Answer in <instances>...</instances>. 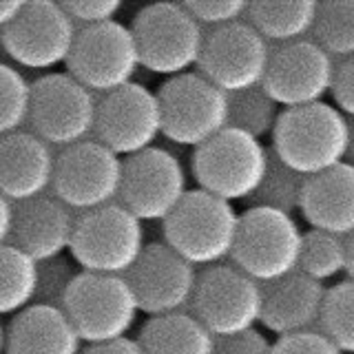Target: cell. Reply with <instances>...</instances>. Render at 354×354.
I'll list each match as a JSON object with an SVG mask.
<instances>
[{"instance_id":"6da1fadb","label":"cell","mask_w":354,"mask_h":354,"mask_svg":"<svg viewBox=\"0 0 354 354\" xmlns=\"http://www.w3.org/2000/svg\"><path fill=\"white\" fill-rule=\"evenodd\" d=\"M348 118L328 102L281 111L270 153L288 169L315 177L346 162Z\"/></svg>"},{"instance_id":"7a4b0ae2","label":"cell","mask_w":354,"mask_h":354,"mask_svg":"<svg viewBox=\"0 0 354 354\" xmlns=\"http://www.w3.org/2000/svg\"><path fill=\"white\" fill-rule=\"evenodd\" d=\"M162 230L166 246L193 268L206 270L232 257L239 232V213L224 199L193 188L162 224Z\"/></svg>"},{"instance_id":"3957f363","label":"cell","mask_w":354,"mask_h":354,"mask_svg":"<svg viewBox=\"0 0 354 354\" xmlns=\"http://www.w3.org/2000/svg\"><path fill=\"white\" fill-rule=\"evenodd\" d=\"M140 64L166 80L191 73L204 51L206 31L188 14L184 3H153L142 7L131 22Z\"/></svg>"},{"instance_id":"277c9868","label":"cell","mask_w":354,"mask_h":354,"mask_svg":"<svg viewBox=\"0 0 354 354\" xmlns=\"http://www.w3.org/2000/svg\"><path fill=\"white\" fill-rule=\"evenodd\" d=\"M147 248L142 221L120 202L77 215L71 261L80 272L127 277Z\"/></svg>"},{"instance_id":"5b68a950","label":"cell","mask_w":354,"mask_h":354,"mask_svg":"<svg viewBox=\"0 0 354 354\" xmlns=\"http://www.w3.org/2000/svg\"><path fill=\"white\" fill-rule=\"evenodd\" d=\"M270 149L237 129H224L193 151L191 175L197 188L224 202H248L268 169Z\"/></svg>"},{"instance_id":"8992f818","label":"cell","mask_w":354,"mask_h":354,"mask_svg":"<svg viewBox=\"0 0 354 354\" xmlns=\"http://www.w3.org/2000/svg\"><path fill=\"white\" fill-rule=\"evenodd\" d=\"M62 310L86 346L127 339L140 310L127 277L77 272Z\"/></svg>"},{"instance_id":"52a82bcc","label":"cell","mask_w":354,"mask_h":354,"mask_svg":"<svg viewBox=\"0 0 354 354\" xmlns=\"http://www.w3.org/2000/svg\"><path fill=\"white\" fill-rule=\"evenodd\" d=\"M304 232L297 219L270 208H246L239 215V232L232 266L259 286L297 272Z\"/></svg>"},{"instance_id":"ba28073f","label":"cell","mask_w":354,"mask_h":354,"mask_svg":"<svg viewBox=\"0 0 354 354\" xmlns=\"http://www.w3.org/2000/svg\"><path fill=\"white\" fill-rule=\"evenodd\" d=\"M97 95L66 71L44 73L31 82L29 127L51 149L64 151L93 138Z\"/></svg>"},{"instance_id":"9c48e42d","label":"cell","mask_w":354,"mask_h":354,"mask_svg":"<svg viewBox=\"0 0 354 354\" xmlns=\"http://www.w3.org/2000/svg\"><path fill=\"white\" fill-rule=\"evenodd\" d=\"M158 100L162 136L175 147L195 151L228 129V95L199 71L166 80Z\"/></svg>"},{"instance_id":"30bf717a","label":"cell","mask_w":354,"mask_h":354,"mask_svg":"<svg viewBox=\"0 0 354 354\" xmlns=\"http://www.w3.org/2000/svg\"><path fill=\"white\" fill-rule=\"evenodd\" d=\"M261 286L232 263L197 272L191 313L215 339L254 330L261 321Z\"/></svg>"},{"instance_id":"8fae6325","label":"cell","mask_w":354,"mask_h":354,"mask_svg":"<svg viewBox=\"0 0 354 354\" xmlns=\"http://www.w3.org/2000/svg\"><path fill=\"white\" fill-rule=\"evenodd\" d=\"M124 160L97 140H84L58 151L51 195L77 215L115 204L122 188Z\"/></svg>"},{"instance_id":"7c38bea8","label":"cell","mask_w":354,"mask_h":354,"mask_svg":"<svg viewBox=\"0 0 354 354\" xmlns=\"http://www.w3.org/2000/svg\"><path fill=\"white\" fill-rule=\"evenodd\" d=\"M77 27L62 3L31 0L25 3L14 25L3 31L5 55L18 69L53 73L71 58Z\"/></svg>"},{"instance_id":"4fadbf2b","label":"cell","mask_w":354,"mask_h":354,"mask_svg":"<svg viewBox=\"0 0 354 354\" xmlns=\"http://www.w3.org/2000/svg\"><path fill=\"white\" fill-rule=\"evenodd\" d=\"M140 69V53L131 27L113 20L77 29L66 73L97 97L136 82Z\"/></svg>"},{"instance_id":"5bb4252c","label":"cell","mask_w":354,"mask_h":354,"mask_svg":"<svg viewBox=\"0 0 354 354\" xmlns=\"http://www.w3.org/2000/svg\"><path fill=\"white\" fill-rule=\"evenodd\" d=\"M188 173L184 162L169 149L153 147L124 160L118 202L144 221L164 224L184 202Z\"/></svg>"},{"instance_id":"9a60e30c","label":"cell","mask_w":354,"mask_h":354,"mask_svg":"<svg viewBox=\"0 0 354 354\" xmlns=\"http://www.w3.org/2000/svg\"><path fill=\"white\" fill-rule=\"evenodd\" d=\"M162 136V111L158 93L131 82L113 93L97 97L93 140L127 160L155 147Z\"/></svg>"},{"instance_id":"2e32d148","label":"cell","mask_w":354,"mask_h":354,"mask_svg":"<svg viewBox=\"0 0 354 354\" xmlns=\"http://www.w3.org/2000/svg\"><path fill=\"white\" fill-rule=\"evenodd\" d=\"M272 47L246 20L206 31L197 69L226 95L261 86Z\"/></svg>"},{"instance_id":"e0dca14e","label":"cell","mask_w":354,"mask_h":354,"mask_svg":"<svg viewBox=\"0 0 354 354\" xmlns=\"http://www.w3.org/2000/svg\"><path fill=\"white\" fill-rule=\"evenodd\" d=\"M335 60L315 40L272 47L261 88L281 111L324 102L335 80Z\"/></svg>"},{"instance_id":"ac0fdd59","label":"cell","mask_w":354,"mask_h":354,"mask_svg":"<svg viewBox=\"0 0 354 354\" xmlns=\"http://www.w3.org/2000/svg\"><path fill=\"white\" fill-rule=\"evenodd\" d=\"M136 304L149 319L188 313L193 304L197 268L171 250L164 241L147 243L140 261L127 274Z\"/></svg>"},{"instance_id":"d6986e66","label":"cell","mask_w":354,"mask_h":354,"mask_svg":"<svg viewBox=\"0 0 354 354\" xmlns=\"http://www.w3.org/2000/svg\"><path fill=\"white\" fill-rule=\"evenodd\" d=\"M77 215L51 193L14 206L9 243L36 263L64 257L71 250Z\"/></svg>"},{"instance_id":"ffe728a7","label":"cell","mask_w":354,"mask_h":354,"mask_svg":"<svg viewBox=\"0 0 354 354\" xmlns=\"http://www.w3.org/2000/svg\"><path fill=\"white\" fill-rule=\"evenodd\" d=\"M55 153L31 131L0 138V195L22 204L51 193Z\"/></svg>"},{"instance_id":"44dd1931","label":"cell","mask_w":354,"mask_h":354,"mask_svg":"<svg viewBox=\"0 0 354 354\" xmlns=\"http://www.w3.org/2000/svg\"><path fill=\"white\" fill-rule=\"evenodd\" d=\"M328 288L301 272L261 286L263 304L259 324L277 339L319 330Z\"/></svg>"},{"instance_id":"7402d4cb","label":"cell","mask_w":354,"mask_h":354,"mask_svg":"<svg viewBox=\"0 0 354 354\" xmlns=\"http://www.w3.org/2000/svg\"><path fill=\"white\" fill-rule=\"evenodd\" d=\"M299 213L313 230L348 239L354 232V166L343 162L308 177Z\"/></svg>"},{"instance_id":"603a6c76","label":"cell","mask_w":354,"mask_h":354,"mask_svg":"<svg viewBox=\"0 0 354 354\" xmlns=\"http://www.w3.org/2000/svg\"><path fill=\"white\" fill-rule=\"evenodd\" d=\"M82 346L60 308L33 304L7 326L5 354H82Z\"/></svg>"},{"instance_id":"cb8c5ba5","label":"cell","mask_w":354,"mask_h":354,"mask_svg":"<svg viewBox=\"0 0 354 354\" xmlns=\"http://www.w3.org/2000/svg\"><path fill=\"white\" fill-rule=\"evenodd\" d=\"M144 354H213L215 337L191 313L147 319L136 339Z\"/></svg>"},{"instance_id":"d4e9b609","label":"cell","mask_w":354,"mask_h":354,"mask_svg":"<svg viewBox=\"0 0 354 354\" xmlns=\"http://www.w3.org/2000/svg\"><path fill=\"white\" fill-rule=\"evenodd\" d=\"M319 3L297 0V3H248L246 22L270 44L281 47L313 36Z\"/></svg>"},{"instance_id":"484cf974","label":"cell","mask_w":354,"mask_h":354,"mask_svg":"<svg viewBox=\"0 0 354 354\" xmlns=\"http://www.w3.org/2000/svg\"><path fill=\"white\" fill-rule=\"evenodd\" d=\"M38 263L16 246H0V319L25 313L36 301Z\"/></svg>"},{"instance_id":"4316f807","label":"cell","mask_w":354,"mask_h":354,"mask_svg":"<svg viewBox=\"0 0 354 354\" xmlns=\"http://www.w3.org/2000/svg\"><path fill=\"white\" fill-rule=\"evenodd\" d=\"M306 180L308 177L288 169L283 162H279L270 153L268 169H266L263 180L246 204L248 208H270V210H279V213L295 217V213L301 210Z\"/></svg>"},{"instance_id":"83f0119b","label":"cell","mask_w":354,"mask_h":354,"mask_svg":"<svg viewBox=\"0 0 354 354\" xmlns=\"http://www.w3.org/2000/svg\"><path fill=\"white\" fill-rule=\"evenodd\" d=\"M310 40H315L332 60L354 58V0L319 3Z\"/></svg>"},{"instance_id":"f1b7e54d","label":"cell","mask_w":354,"mask_h":354,"mask_svg":"<svg viewBox=\"0 0 354 354\" xmlns=\"http://www.w3.org/2000/svg\"><path fill=\"white\" fill-rule=\"evenodd\" d=\"M348 268V246L346 239L330 232L313 230L304 232L301 254H299V272L319 283L332 281Z\"/></svg>"},{"instance_id":"f546056e","label":"cell","mask_w":354,"mask_h":354,"mask_svg":"<svg viewBox=\"0 0 354 354\" xmlns=\"http://www.w3.org/2000/svg\"><path fill=\"white\" fill-rule=\"evenodd\" d=\"M279 115L281 109L261 86L228 95V129H237L259 142L272 138Z\"/></svg>"},{"instance_id":"4dcf8cb0","label":"cell","mask_w":354,"mask_h":354,"mask_svg":"<svg viewBox=\"0 0 354 354\" xmlns=\"http://www.w3.org/2000/svg\"><path fill=\"white\" fill-rule=\"evenodd\" d=\"M319 332L335 343L341 354H354V281L346 279L328 288Z\"/></svg>"},{"instance_id":"1f68e13d","label":"cell","mask_w":354,"mask_h":354,"mask_svg":"<svg viewBox=\"0 0 354 354\" xmlns=\"http://www.w3.org/2000/svg\"><path fill=\"white\" fill-rule=\"evenodd\" d=\"M31 109V82L14 64L0 62V138L25 131Z\"/></svg>"},{"instance_id":"d6a6232c","label":"cell","mask_w":354,"mask_h":354,"mask_svg":"<svg viewBox=\"0 0 354 354\" xmlns=\"http://www.w3.org/2000/svg\"><path fill=\"white\" fill-rule=\"evenodd\" d=\"M73 261L69 259H53L47 263H38V290H36V301L40 306H51V308H60L64 304V297L69 292V288L77 272L73 268Z\"/></svg>"},{"instance_id":"836d02e7","label":"cell","mask_w":354,"mask_h":354,"mask_svg":"<svg viewBox=\"0 0 354 354\" xmlns=\"http://www.w3.org/2000/svg\"><path fill=\"white\" fill-rule=\"evenodd\" d=\"M184 7L204 31L241 22L246 20L248 14V3H243V0H188Z\"/></svg>"},{"instance_id":"e575fe53","label":"cell","mask_w":354,"mask_h":354,"mask_svg":"<svg viewBox=\"0 0 354 354\" xmlns=\"http://www.w3.org/2000/svg\"><path fill=\"white\" fill-rule=\"evenodd\" d=\"M62 7L77 29L113 22L124 9L120 0H71V3H62Z\"/></svg>"},{"instance_id":"d590c367","label":"cell","mask_w":354,"mask_h":354,"mask_svg":"<svg viewBox=\"0 0 354 354\" xmlns=\"http://www.w3.org/2000/svg\"><path fill=\"white\" fill-rule=\"evenodd\" d=\"M272 354H341L324 332L310 330L301 335L281 337L272 343Z\"/></svg>"},{"instance_id":"8d00e7d4","label":"cell","mask_w":354,"mask_h":354,"mask_svg":"<svg viewBox=\"0 0 354 354\" xmlns=\"http://www.w3.org/2000/svg\"><path fill=\"white\" fill-rule=\"evenodd\" d=\"M330 95L335 100L332 106L348 120H354V58L337 62Z\"/></svg>"},{"instance_id":"74e56055","label":"cell","mask_w":354,"mask_h":354,"mask_svg":"<svg viewBox=\"0 0 354 354\" xmlns=\"http://www.w3.org/2000/svg\"><path fill=\"white\" fill-rule=\"evenodd\" d=\"M213 354H272V341L254 328L235 337L215 339Z\"/></svg>"},{"instance_id":"f35d334b","label":"cell","mask_w":354,"mask_h":354,"mask_svg":"<svg viewBox=\"0 0 354 354\" xmlns=\"http://www.w3.org/2000/svg\"><path fill=\"white\" fill-rule=\"evenodd\" d=\"M82 354H144V352L136 339L127 337L111 343H102V346H86Z\"/></svg>"},{"instance_id":"ab89813d","label":"cell","mask_w":354,"mask_h":354,"mask_svg":"<svg viewBox=\"0 0 354 354\" xmlns=\"http://www.w3.org/2000/svg\"><path fill=\"white\" fill-rule=\"evenodd\" d=\"M11 228H14V204L0 195V246L9 243Z\"/></svg>"},{"instance_id":"60d3db41","label":"cell","mask_w":354,"mask_h":354,"mask_svg":"<svg viewBox=\"0 0 354 354\" xmlns=\"http://www.w3.org/2000/svg\"><path fill=\"white\" fill-rule=\"evenodd\" d=\"M22 7H25V3H20V0H0V33L14 25Z\"/></svg>"},{"instance_id":"b9f144b4","label":"cell","mask_w":354,"mask_h":354,"mask_svg":"<svg viewBox=\"0 0 354 354\" xmlns=\"http://www.w3.org/2000/svg\"><path fill=\"white\" fill-rule=\"evenodd\" d=\"M346 164L354 166V120H348V151H346Z\"/></svg>"},{"instance_id":"7bdbcfd3","label":"cell","mask_w":354,"mask_h":354,"mask_svg":"<svg viewBox=\"0 0 354 354\" xmlns=\"http://www.w3.org/2000/svg\"><path fill=\"white\" fill-rule=\"evenodd\" d=\"M346 246H348V268H346V274L354 281V232L346 239Z\"/></svg>"},{"instance_id":"ee69618b","label":"cell","mask_w":354,"mask_h":354,"mask_svg":"<svg viewBox=\"0 0 354 354\" xmlns=\"http://www.w3.org/2000/svg\"><path fill=\"white\" fill-rule=\"evenodd\" d=\"M7 352V328L3 324V319H0V354Z\"/></svg>"},{"instance_id":"f6af8a7d","label":"cell","mask_w":354,"mask_h":354,"mask_svg":"<svg viewBox=\"0 0 354 354\" xmlns=\"http://www.w3.org/2000/svg\"><path fill=\"white\" fill-rule=\"evenodd\" d=\"M5 58V47H3V33H0V62Z\"/></svg>"}]
</instances>
